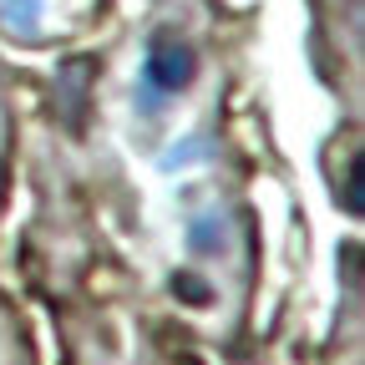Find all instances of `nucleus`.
Returning <instances> with one entry per match:
<instances>
[{
  "instance_id": "obj_3",
  "label": "nucleus",
  "mask_w": 365,
  "mask_h": 365,
  "mask_svg": "<svg viewBox=\"0 0 365 365\" xmlns=\"http://www.w3.org/2000/svg\"><path fill=\"white\" fill-rule=\"evenodd\" d=\"M0 198H6V168H0Z\"/></svg>"
},
{
  "instance_id": "obj_2",
  "label": "nucleus",
  "mask_w": 365,
  "mask_h": 365,
  "mask_svg": "<svg viewBox=\"0 0 365 365\" xmlns=\"http://www.w3.org/2000/svg\"><path fill=\"white\" fill-rule=\"evenodd\" d=\"M0 21L16 36H36L41 31V0H0Z\"/></svg>"
},
{
  "instance_id": "obj_1",
  "label": "nucleus",
  "mask_w": 365,
  "mask_h": 365,
  "mask_svg": "<svg viewBox=\"0 0 365 365\" xmlns=\"http://www.w3.org/2000/svg\"><path fill=\"white\" fill-rule=\"evenodd\" d=\"M193 76H198L193 46L173 31H158L148 41V56H143V81L153 86V97H178V91H188Z\"/></svg>"
}]
</instances>
